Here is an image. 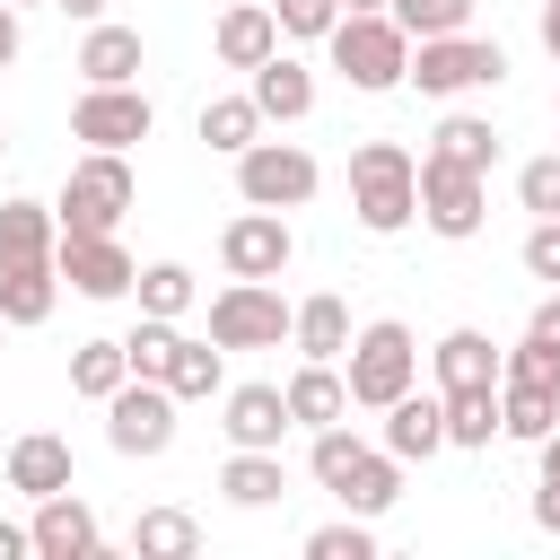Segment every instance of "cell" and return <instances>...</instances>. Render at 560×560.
Returning a JSON list of instances; mask_svg holds the SVG:
<instances>
[{
	"label": "cell",
	"instance_id": "obj_49",
	"mask_svg": "<svg viewBox=\"0 0 560 560\" xmlns=\"http://www.w3.org/2000/svg\"><path fill=\"white\" fill-rule=\"evenodd\" d=\"M534 455H542V472H560V429H551V438H542Z\"/></svg>",
	"mask_w": 560,
	"mask_h": 560
},
{
	"label": "cell",
	"instance_id": "obj_42",
	"mask_svg": "<svg viewBox=\"0 0 560 560\" xmlns=\"http://www.w3.org/2000/svg\"><path fill=\"white\" fill-rule=\"evenodd\" d=\"M525 271L560 289V219H534V228H525Z\"/></svg>",
	"mask_w": 560,
	"mask_h": 560
},
{
	"label": "cell",
	"instance_id": "obj_41",
	"mask_svg": "<svg viewBox=\"0 0 560 560\" xmlns=\"http://www.w3.org/2000/svg\"><path fill=\"white\" fill-rule=\"evenodd\" d=\"M280 35H332L341 26V0H271Z\"/></svg>",
	"mask_w": 560,
	"mask_h": 560
},
{
	"label": "cell",
	"instance_id": "obj_43",
	"mask_svg": "<svg viewBox=\"0 0 560 560\" xmlns=\"http://www.w3.org/2000/svg\"><path fill=\"white\" fill-rule=\"evenodd\" d=\"M534 525H542V534H560V472H542V481H534Z\"/></svg>",
	"mask_w": 560,
	"mask_h": 560
},
{
	"label": "cell",
	"instance_id": "obj_38",
	"mask_svg": "<svg viewBox=\"0 0 560 560\" xmlns=\"http://www.w3.org/2000/svg\"><path fill=\"white\" fill-rule=\"evenodd\" d=\"M306 560H376V534H368V516L315 525V534H306Z\"/></svg>",
	"mask_w": 560,
	"mask_h": 560
},
{
	"label": "cell",
	"instance_id": "obj_2",
	"mask_svg": "<svg viewBox=\"0 0 560 560\" xmlns=\"http://www.w3.org/2000/svg\"><path fill=\"white\" fill-rule=\"evenodd\" d=\"M324 44H332V70H341L359 96H385V88L411 79V35H402L394 9H341V26H332Z\"/></svg>",
	"mask_w": 560,
	"mask_h": 560
},
{
	"label": "cell",
	"instance_id": "obj_12",
	"mask_svg": "<svg viewBox=\"0 0 560 560\" xmlns=\"http://www.w3.org/2000/svg\"><path fill=\"white\" fill-rule=\"evenodd\" d=\"M52 262H61V280H70L79 298H131V280H140V262L114 245V228H105V236H61Z\"/></svg>",
	"mask_w": 560,
	"mask_h": 560
},
{
	"label": "cell",
	"instance_id": "obj_21",
	"mask_svg": "<svg viewBox=\"0 0 560 560\" xmlns=\"http://www.w3.org/2000/svg\"><path fill=\"white\" fill-rule=\"evenodd\" d=\"M9 490H26V499H52V490H70V438H52V429H26V438L9 446Z\"/></svg>",
	"mask_w": 560,
	"mask_h": 560
},
{
	"label": "cell",
	"instance_id": "obj_9",
	"mask_svg": "<svg viewBox=\"0 0 560 560\" xmlns=\"http://www.w3.org/2000/svg\"><path fill=\"white\" fill-rule=\"evenodd\" d=\"M105 446L114 455H166L175 446V385L131 376L122 394H105Z\"/></svg>",
	"mask_w": 560,
	"mask_h": 560
},
{
	"label": "cell",
	"instance_id": "obj_33",
	"mask_svg": "<svg viewBox=\"0 0 560 560\" xmlns=\"http://www.w3.org/2000/svg\"><path fill=\"white\" fill-rule=\"evenodd\" d=\"M490 438H508V420H499V385L446 394V446H490Z\"/></svg>",
	"mask_w": 560,
	"mask_h": 560
},
{
	"label": "cell",
	"instance_id": "obj_40",
	"mask_svg": "<svg viewBox=\"0 0 560 560\" xmlns=\"http://www.w3.org/2000/svg\"><path fill=\"white\" fill-rule=\"evenodd\" d=\"M499 376H516V385H542V394H560V341H534V332H525V341L508 350V368H499Z\"/></svg>",
	"mask_w": 560,
	"mask_h": 560
},
{
	"label": "cell",
	"instance_id": "obj_20",
	"mask_svg": "<svg viewBox=\"0 0 560 560\" xmlns=\"http://www.w3.org/2000/svg\"><path fill=\"white\" fill-rule=\"evenodd\" d=\"M245 79H254L262 122H306V114H315V70H306V61L271 52V61H262V70H245Z\"/></svg>",
	"mask_w": 560,
	"mask_h": 560
},
{
	"label": "cell",
	"instance_id": "obj_50",
	"mask_svg": "<svg viewBox=\"0 0 560 560\" xmlns=\"http://www.w3.org/2000/svg\"><path fill=\"white\" fill-rule=\"evenodd\" d=\"M341 9H385V0H341Z\"/></svg>",
	"mask_w": 560,
	"mask_h": 560
},
{
	"label": "cell",
	"instance_id": "obj_8",
	"mask_svg": "<svg viewBox=\"0 0 560 560\" xmlns=\"http://www.w3.org/2000/svg\"><path fill=\"white\" fill-rule=\"evenodd\" d=\"M315 184H324V166H315L298 140H254V149L236 158V192H245L254 210H306Z\"/></svg>",
	"mask_w": 560,
	"mask_h": 560
},
{
	"label": "cell",
	"instance_id": "obj_25",
	"mask_svg": "<svg viewBox=\"0 0 560 560\" xmlns=\"http://www.w3.org/2000/svg\"><path fill=\"white\" fill-rule=\"evenodd\" d=\"M289 341H298V359H350V306H341L332 289H315V298L298 306Z\"/></svg>",
	"mask_w": 560,
	"mask_h": 560
},
{
	"label": "cell",
	"instance_id": "obj_23",
	"mask_svg": "<svg viewBox=\"0 0 560 560\" xmlns=\"http://www.w3.org/2000/svg\"><path fill=\"white\" fill-rule=\"evenodd\" d=\"M332 499H341L350 516H385V508L402 499V455H394V446H368V455L350 464V481H341Z\"/></svg>",
	"mask_w": 560,
	"mask_h": 560
},
{
	"label": "cell",
	"instance_id": "obj_29",
	"mask_svg": "<svg viewBox=\"0 0 560 560\" xmlns=\"http://www.w3.org/2000/svg\"><path fill=\"white\" fill-rule=\"evenodd\" d=\"M166 385H175V402H210V394H228V350H219V341H175Z\"/></svg>",
	"mask_w": 560,
	"mask_h": 560
},
{
	"label": "cell",
	"instance_id": "obj_14",
	"mask_svg": "<svg viewBox=\"0 0 560 560\" xmlns=\"http://www.w3.org/2000/svg\"><path fill=\"white\" fill-rule=\"evenodd\" d=\"M219 429H228V446H280L298 420H289L280 385H228L219 394Z\"/></svg>",
	"mask_w": 560,
	"mask_h": 560
},
{
	"label": "cell",
	"instance_id": "obj_31",
	"mask_svg": "<svg viewBox=\"0 0 560 560\" xmlns=\"http://www.w3.org/2000/svg\"><path fill=\"white\" fill-rule=\"evenodd\" d=\"M429 149H438V158H455V166H472V175H490V166H499V131H490L481 114H446V122L429 131Z\"/></svg>",
	"mask_w": 560,
	"mask_h": 560
},
{
	"label": "cell",
	"instance_id": "obj_5",
	"mask_svg": "<svg viewBox=\"0 0 560 560\" xmlns=\"http://www.w3.org/2000/svg\"><path fill=\"white\" fill-rule=\"evenodd\" d=\"M508 79V52L490 35H420L411 44V88L420 96H472V88H499Z\"/></svg>",
	"mask_w": 560,
	"mask_h": 560
},
{
	"label": "cell",
	"instance_id": "obj_48",
	"mask_svg": "<svg viewBox=\"0 0 560 560\" xmlns=\"http://www.w3.org/2000/svg\"><path fill=\"white\" fill-rule=\"evenodd\" d=\"M52 9H70L79 26H96V18H105V0H52Z\"/></svg>",
	"mask_w": 560,
	"mask_h": 560
},
{
	"label": "cell",
	"instance_id": "obj_37",
	"mask_svg": "<svg viewBox=\"0 0 560 560\" xmlns=\"http://www.w3.org/2000/svg\"><path fill=\"white\" fill-rule=\"evenodd\" d=\"M175 341H184V332H175L166 315H140V324L122 332V350H131V376H166V368H175Z\"/></svg>",
	"mask_w": 560,
	"mask_h": 560
},
{
	"label": "cell",
	"instance_id": "obj_3",
	"mask_svg": "<svg viewBox=\"0 0 560 560\" xmlns=\"http://www.w3.org/2000/svg\"><path fill=\"white\" fill-rule=\"evenodd\" d=\"M131 201H140L131 158H122V149H88V158L61 175L52 219H61V236H105V228H122V210H131Z\"/></svg>",
	"mask_w": 560,
	"mask_h": 560
},
{
	"label": "cell",
	"instance_id": "obj_6",
	"mask_svg": "<svg viewBox=\"0 0 560 560\" xmlns=\"http://www.w3.org/2000/svg\"><path fill=\"white\" fill-rule=\"evenodd\" d=\"M289 324H298V306H289L271 280H228V289L210 298V341H219V350H280Z\"/></svg>",
	"mask_w": 560,
	"mask_h": 560
},
{
	"label": "cell",
	"instance_id": "obj_32",
	"mask_svg": "<svg viewBox=\"0 0 560 560\" xmlns=\"http://www.w3.org/2000/svg\"><path fill=\"white\" fill-rule=\"evenodd\" d=\"M131 298H140V315H192V298H201V280L184 271V262H140V280H131Z\"/></svg>",
	"mask_w": 560,
	"mask_h": 560
},
{
	"label": "cell",
	"instance_id": "obj_34",
	"mask_svg": "<svg viewBox=\"0 0 560 560\" xmlns=\"http://www.w3.org/2000/svg\"><path fill=\"white\" fill-rule=\"evenodd\" d=\"M131 551H140V560H192V551H201V525H192L184 508H149V516L131 525Z\"/></svg>",
	"mask_w": 560,
	"mask_h": 560
},
{
	"label": "cell",
	"instance_id": "obj_28",
	"mask_svg": "<svg viewBox=\"0 0 560 560\" xmlns=\"http://www.w3.org/2000/svg\"><path fill=\"white\" fill-rule=\"evenodd\" d=\"M131 385V350L122 341H79L70 350V394L79 402H105V394H122Z\"/></svg>",
	"mask_w": 560,
	"mask_h": 560
},
{
	"label": "cell",
	"instance_id": "obj_51",
	"mask_svg": "<svg viewBox=\"0 0 560 560\" xmlns=\"http://www.w3.org/2000/svg\"><path fill=\"white\" fill-rule=\"evenodd\" d=\"M18 9H44V0H18Z\"/></svg>",
	"mask_w": 560,
	"mask_h": 560
},
{
	"label": "cell",
	"instance_id": "obj_22",
	"mask_svg": "<svg viewBox=\"0 0 560 560\" xmlns=\"http://www.w3.org/2000/svg\"><path fill=\"white\" fill-rule=\"evenodd\" d=\"M219 490H228L236 508H280V499H289V464H280V446H236V455L219 464Z\"/></svg>",
	"mask_w": 560,
	"mask_h": 560
},
{
	"label": "cell",
	"instance_id": "obj_24",
	"mask_svg": "<svg viewBox=\"0 0 560 560\" xmlns=\"http://www.w3.org/2000/svg\"><path fill=\"white\" fill-rule=\"evenodd\" d=\"M61 254V219L44 201H0V262H52Z\"/></svg>",
	"mask_w": 560,
	"mask_h": 560
},
{
	"label": "cell",
	"instance_id": "obj_46",
	"mask_svg": "<svg viewBox=\"0 0 560 560\" xmlns=\"http://www.w3.org/2000/svg\"><path fill=\"white\" fill-rule=\"evenodd\" d=\"M35 551V525H0V560H26Z\"/></svg>",
	"mask_w": 560,
	"mask_h": 560
},
{
	"label": "cell",
	"instance_id": "obj_17",
	"mask_svg": "<svg viewBox=\"0 0 560 560\" xmlns=\"http://www.w3.org/2000/svg\"><path fill=\"white\" fill-rule=\"evenodd\" d=\"M429 368H438V394H472V385H499V368H508V350L490 341V332H472V324H455L438 350H429Z\"/></svg>",
	"mask_w": 560,
	"mask_h": 560
},
{
	"label": "cell",
	"instance_id": "obj_11",
	"mask_svg": "<svg viewBox=\"0 0 560 560\" xmlns=\"http://www.w3.org/2000/svg\"><path fill=\"white\" fill-rule=\"evenodd\" d=\"M149 122H158V105L131 79L122 88H88L70 105V140H88V149H131V140H149Z\"/></svg>",
	"mask_w": 560,
	"mask_h": 560
},
{
	"label": "cell",
	"instance_id": "obj_19",
	"mask_svg": "<svg viewBox=\"0 0 560 560\" xmlns=\"http://www.w3.org/2000/svg\"><path fill=\"white\" fill-rule=\"evenodd\" d=\"M70 70H79L88 88H122V79H140V26H114V18H96Z\"/></svg>",
	"mask_w": 560,
	"mask_h": 560
},
{
	"label": "cell",
	"instance_id": "obj_30",
	"mask_svg": "<svg viewBox=\"0 0 560 560\" xmlns=\"http://www.w3.org/2000/svg\"><path fill=\"white\" fill-rule=\"evenodd\" d=\"M499 420H508V438L542 446V438L560 429V394H542V385H516V376H499Z\"/></svg>",
	"mask_w": 560,
	"mask_h": 560
},
{
	"label": "cell",
	"instance_id": "obj_27",
	"mask_svg": "<svg viewBox=\"0 0 560 560\" xmlns=\"http://www.w3.org/2000/svg\"><path fill=\"white\" fill-rule=\"evenodd\" d=\"M201 140H210L219 158H245V149L262 140V105H254V88H245V96H210V105H201Z\"/></svg>",
	"mask_w": 560,
	"mask_h": 560
},
{
	"label": "cell",
	"instance_id": "obj_36",
	"mask_svg": "<svg viewBox=\"0 0 560 560\" xmlns=\"http://www.w3.org/2000/svg\"><path fill=\"white\" fill-rule=\"evenodd\" d=\"M385 9H394V18H402V35L420 44V35H464L481 0H385Z\"/></svg>",
	"mask_w": 560,
	"mask_h": 560
},
{
	"label": "cell",
	"instance_id": "obj_52",
	"mask_svg": "<svg viewBox=\"0 0 560 560\" xmlns=\"http://www.w3.org/2000/svg\"><path fill=\"white\" fill-rule=\"evenodd\" d=\"M0 341H9V315H0Z\"/></svg>",
	"mask_w": 560,
	"mask_h": 560
},
{
	"label": "cell",
	"instance_id": "obj_45",
	"mask_svg": "<svg viewBox=\"0 0 560 560\" xmlns=\"http://www.w3.org/2000/svg\"><path fill=\"white\" fill-rule=\"evenodd\" d=\"M525 332H534V341H560V289L534 306V324H525Z\"/></svg>",
	"mask_w": 560,
	"mask_h": 560
},
{
	"label": "cell",
	"instance_id": "obj_44",
	"mask_svg": "<svg viewBox=\"0 0 560 560\" xmlns=\"http://www.w3.org/2000/svg\"><path fill=\"white\" fill-rule=\"evenodd\" d=\"M26 52V35H18V0H0V70Z\"/></svg>",
	"mask_w": 560,
	"mask_h": 560
},
{
	"label": "cell",
	"instance_id": "obj_26",
	"mask_svg": "<svg viewBox=\"0 0 560 560\" xmlns=\"http://www.w3.org/2000/svg\"><path fill=\"white\" fill-rule=\"evenodd\" d=\"M61 298V262H0V315L9 324H44Z\"/></svg>",
	"mask_w": 560,
	"mask_h": 560
},
{
	"label": "cell",
	"instance_id": "obj_16",
	"mask_svg": "<svg viewBox=\"0 0 560 560\" xmlns=\"http://www.w3.org/2000/svg\"><path fill=\"white\" fill-rule=\"evenodd\" d=\"M376 446H394L402 464H429V455L446 446V394H420V385H411V394H394V402H385V438H376Z\"/></svg>",
	"mask_w": 560,
	"mask_h": 560
},
{
	"label": "cell",
	"instance_id": "obj_53",
	"mask_svg": "<svg viewBox=\"0 0 560 560\" xmlns=\"http://www.w3.org/2000/svg\"><path fill=\"white\" fill-rule=\"evenodd\" d=\"M0 140H9V131H0Z\"/></svg>",
	"mask_w": 560,
	"mask_h": 560
},
{
	"label": "cell",
	"instance_id": "obj_39",
	"mask_svg": "<svg viewBox=\"0 0 560 560\" xmlns=\"http://www.w3.org/2000/svg\"><path fill=\"white\" fill-rule=\"evenodd\" d=\"M516 201H525L534 219H560V149H542V158L516 166Z\"/></svg>",
	"mask_w": 560,
	"mask_h": 560
},
{
	"label": "cell",
	"instance_id": "obj_35",
	"mask_svg": "<svg viewBox=\"0 0 560 560\" xmlns=\"http://www.w3.org/2000/svg\"><path fill=\"white\" fill-rule=\"evenodd\" d=\"M359 455H368V438H359V429H341V420H332V429H315V446H306V472H315V481H324V490H341V481H350V464H359Z\"/></svg>",
	"mask_w": 560,
	"mask_h": 560
},
{
	"label": "cell",
	"instance_id": "obj_47",
	"mask_svg": "<svg viewBox=\"0 0 560 560\" xmlns=\"http://www.w3.org/2000/svg\"><path fill=\"white\" fill-rule=\"evenodd\" d=\"M534 26H542V52L560 61V0H542V18H534Z\"/></svg>",
	"mask_w": 560,
	"mask_h": 560
},
{
	"label": "cell",
	"instance_id": "obj_15",
	"mask_svg": "<svg viewBox=\"0 0 560 560\" xmlns=\"http://www.w3.org/2000/svg\"><path fill=\"white\" fill-rule=\"evenodd\" d=\"M210 52H219L228 70H262V61L280 52V18H271V0H236V9H219Z\"/></svg>",
	"mask_w": 560,
	"mask_h": 560
},
{
	"label": "cell",
	"instance_id": "obj_1",
	"mask_svg": "<svg viewBox=\"0 0 560 560\" xmlns=\"http://www.w3.org/2000/svg\"><path fill=\"white\" fill-rule=\"evenodd\" d=\"M350 210L368 236H402L420 219V158L402 140H359L350 149Z\"/></svg>",
	"mask_w": 560,
	"mask_h": 560
},
{
	"label": "cell",
	"instance_id": "obj_13",
	"mask_svg": "<svg viewBox=\"0 0 560 560\" xmlns=\"http://www.w3.org/2000/svg\"><path fill=\"white\" fill-rule=\"evenodd\" d=\"M105 534H96V508L79 490H52L35 499V560H96Z\"/></svg>",
	"mask_w": 560,
	"mask_h": 560
},
{
	"label": "cell",
	"instance_id": "obj_10",
	"mask_svg": "<svg viewBox=\"0 0 560 560\" xmlns=\"http://www.w3.org/2000/svg\"><path fill=\"white\" fill-rule=\"evenodd\" d=\"M289 254H298V236H289L280 210H254V201H245V210L219 228V262H228V280H280Z\"/></svg>",
	"mask_w": 560,
	"mask_h": 560
},
{
	"label": "cell",
	"instance_id": "obj_4",
	"mask_svg": "<svg viewBox=\"0 0 560 560\" xmlns=\"http://www.w3.org/2000/svg\"><path fill=\"white\" fill-rule=\"evenodd\" d=\"M341 376H350V402H359V411H385L394 394H411V385H420V341H411V324H402V315L359 324Z\"/></svg>",
	"mask_w": 560,
	"mask_h": 560
},
{
	"label": "cell",
	"instance_id": "obj_7",
	"mask_svg": "<svg viewBox=\"0 0 560 560\" xmlns=\"http://www.w3.org/2000/svg\"><path fill=\"white\" fill-rule=\"evenodd\" d=\"M420 219H429V236H446V245H464V236H481V219H490V175H472V166H455V158H420Z\"/></svg>",
	"mask_w": 560,
	"mask_h": 560
},
{
	"label": "cell",
	"instance_id": "obj_18",
	"mask_svg": "<svg viewBox=\"0 0 560 560\" xmlns=\"http://www.w3.org/2000/svg\"><path fill=\"white\" fill-rule=\"evenodd\" d=\"M280 394H289V420H298L306 438H315V429H332V420L350 411V376H341V359H306Z\"/></svg>",
	"mask_w": 560,
	"mask_h": 560
}]
</instances>
